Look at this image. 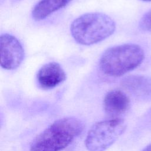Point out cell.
I'll return each instance as SVG.
<instances>
[{"label": "cell", "instance_id": "7a4b0ae2", "mask_svg": "<svg viewBox=\"0 0 151 151\" xmlns=\"http://www.w3.org/2000/svg\"><path fill=\"white\" fill-rule=\"evenodd\" d=\"M116 29L113 19L100 12L87 13L75 19L71 24L70 32L80 44H97L112 35Z\"/></svg>", "mask_w": 151, "mask_h": 151}, {"label": "cell", "instance_id": "8fae6325", "mask_svg": "<svg viewBox=\"0 0 151 151\" xmlns=\"http://www.w3.org/2000/svg\"><path fill=\"white\" fill-rule=\"evenodd\" d=\"M142 1H151V0H142Z\"/></svg>", "mask_w": 151, "mask_h": 151}, {"label": "cell", "instance_id": "5b68a950", "mask_svg": "<svg viewBox=\"0 0 151 151\" xmlns=\"http://www.w3.org/2000/svg\"><path fill=\"white\" fill-rule=\"evenodd\" d=\"M1 66L5 70L17 68L25 55L24 48L18 40L12 35L3 34L0 37Z\"/></svg>", "mask_w": 151, "mask_h": 151}, {"label": "cell", "instance_id": "277c9868", "mask_svg": "<svg viewBox=\"0 0 151 151\" xmlns=\"http://www.w3.org/2000/svg\"><path fill=\"white\" fill-rule=\"evenodd\" d=\"M124 121L116 117L98 122L88 130L85 145L88 151H104L112 145L126 129Z\"/></svg>", "mask_w": 151, "mask_h": 151}, {"label": "cell", "instance_id": "ba28073f", "mask_svg": "<svg viewBox=\"0 0 151 151\" xmlns=\"http://www.w3.org/2000/svg\"><path fill=\"white\" fill-rule=\"evenodd\" d=\"M71 1L72 0H40L32 9V17L36 21L43 20Z\"/></svg>", "mask_w": 151, "mask_h": 151}, {"label": "cell", "instance_id": "9c48e42d", "mask_svg": "<svg viewBox=\"0 0 151 151\" xmlns=\"http://www.w3.org/2000/svg\"><path fill=\"white\" fill-rule=\"evenodd\" d=\"M139 27L142 30L151 32V10L142 17L139 22Z\"/></svg>", "mask_w": 151, "mask_h": 151}, {"label": "cell", "instance_id": "3957f363", "mask_svg": "<svg viewBox=\"0 0 151 151\" xmlns=\"http://www.w3.org/2000/svg\"><path fill=\"white\" fill-rule=\"evenodd\" d=\"M144 58L143 50L139 45L124 44L107 49L100 59L99 66L104 74L120 77L137 68Z\"/></svg>", "mask_w": 151, "mask_h": 151}, {"label": "cell", "instance_id": "8992f818", "mask_svg": "<svg viewBox=\"0 0 151 151\" xmlns=\"http://www.w3.org/2000/svg\"><path fill=\"white\" fill-rule=\"evenodd\" d=\"M66 79V74L57 63L50 62L44 64L38 70L37 80L43 89H52L59 86Z\"/></svg>", "mask_w": 151, "mask_h": 151}, {"label": "cell", "instance_id": "30bf717a", "mask_svg": "<svg viewBox=\"0 0 151 151\" xmlns=\"http://www.w3.org/2000/svg\"><path fill=\"white\" fill-rule=\"evenodd\" d=\"M142 151H151V144L144 148Z\"/></svg>", "mask_w": 151, "mask_h": 151}, {"label": "cell", "instance_id": "52a82bcc", "mask_svg": "<svg viewBox=\"0 0 151 151\" xmlns=\"http://www.w3.org/2000/svg\"><path fill=\"white\" fill-rule=\"evenodd\" d=\"M127 96L119 90H112L105 95L103 108L106 113L115 118L126 113L130 107Z\"/></svg>", "mask_w": 151, "mask_h": 151}, {"label": "cell", "instance_id": "6da1fadb", "mask_svg": "<svg viewBox=\"0 0 151 151\" xmlns=\"http://www.w3.org/2000/svg\"><path fill=\"white\" fill-rule=\"evenodd\" d=\"M83 128V122L77 118L58 119L32 140L29 151H61L73 142Z\"/></svg>", "mask_w": 151, "mask_h": 151}]
</instances>
